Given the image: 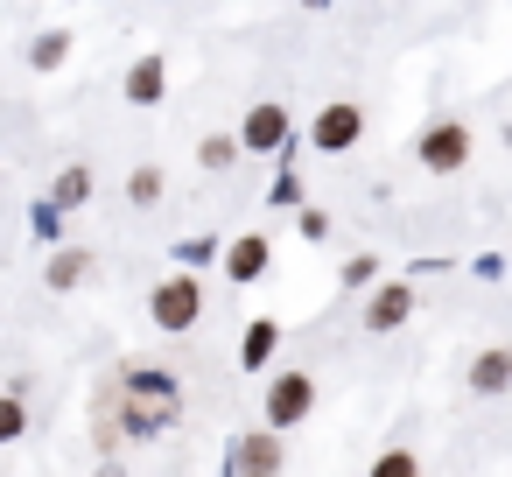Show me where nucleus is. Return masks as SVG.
<instances>
[{
  "label": "nucleus",
  "instance_id": "2eb2a0df",
  "mask_svg": "<svg viewBox=\"0 0 512 477\" xmlns=\"http://www.w3.org/2000/svg\"><path fill=\"white\" fill-rule=\"evenodd\" d=\"M64 50H71V43H64V36H43V43H36V64H43V71H50V64H64Z\"/></svg>",
  "mask_w": 512,
  "mask_h": 477
},
{
  "label": "nucleus",
  "instance_id": "ddd939ff",
  "mask_svg": "<svg viewBox=\"0 0 512 477\" xmlns=\"http://www.w3.org/2000/svg\"><path fill=\"white\" fill-rule=\"evenodd\" d=\"M232 155H239V148H232V134H211V141H204V169H225Z\"/></svg>",
  "mask_w": 512,
  "mask_h": 477
},
{
  "label": "nucleus",
  "instance_id": "20e7f679",
  "mask_svg": "<svg viewBox=\"0 0 512 477\" xmlns=\"http://www.w3.org/2000/svg\"><path fill=\"white\" fill-rule=\"evenodd\" d=\"M281 470V435H239L232 442V477H274Z\"/></svg>",
  "mask_w": 512,
  "mask_h": 477
},
{
  "label": "nucleus",
  "instance_id": "423d86ee",
  "mask_svg": "<svg viewBox=\"0 0 512 477\" xmlns=\"http://www.w3.org/2000/svg\"><path fill=\"white\" fill-rule=\"evenodd\" d=\"M414 316V288L407 281H386L379 295H372V309H365V330H393V323H407Z\"/></svg>",
  "mask_w": 512,
  "mask_h": 477
},
{
  "label": "nucleus",
  "instance_id": "f8f14e48",
  "mask_svg": "<svg viewBox=\"0 0 512 477\" xmlns=\"http://www.w3.org/2000/svg\"><path fill=\"white\" fill-rule=\"evenodd\" d=\"M372 477H421V463H414V449H386L372 463Z\"/></svg>",
  "mask_w": 512,
  "mask_h": 477
},
{
  "label": "nucleus",
  "instance_id": "f3484780",
  "mask_svg": "<svg viewBox=\"0 0 512 477\" xmlns=\"http://www.w3.org/2000/svg\"><path fill=\"white\" fill-rule=\"evenodd\" d=\"M99 477H120V470H99Z\"/></svg>",
  "mask_w": 512,
  "mask_h": 477
},
{
  "label": "nucleus",
  "instance_id": "9b49d317",
  "mask_svg": "<svg viewBox=\"0 0 512 477\" xmlns=\"http://www.w3.org/2000/svg\"><path fill=\"white\" fill-rule=\"evenodd\" d=\"M29 428V407H22V393H0V442H15Z\"/></svg>",
  "mask_w": 512,
  "mask_h": 477
},
{
  "label": "nucleus",
  "instance_id": "6e6552de",
  "mask_svg": "<svg viewBox=\"0 0 512 477\" xmlns=\"http://www.w3.org/2000/svg\"><path fill=\"white\" fill-rule=\"evenodd\" d=\"M281 141H288V113L281 106H260L246 120V148H281Z\"/></svg>",
  "mask_w": 512,
  "mask_h": 477
},
{
  "label": "nucleus",
  "instance_id": "f03ea898",
  "mask_svg": "<svg viewBox=\"0 0 512 477\" xmlns=\"http://www.w3.org/2000/svg\"><path fill=\"white\" fill-rule=\"evenodd\" d=\"M309 407H316V379H309V372H288V379H274V386H267V435L295 428Z\"/></svg>",
  "mask_w": 512,
  "mask_h": 477
},
{
  "label": "nucleus",
  "instance_id": "39448f33",
  "mask_svg": "<svg viewBox=\"0 0 512 477\" xmlns=\"http://www.w3.org/2000/svg\"><path fill=\"white\" fill-rule=\"evenodd\" d=\"M358 134H365V113H358L351 99H337V106H323V113H316V148H330V155H337V148H351Z\"/></svg>",
  "mask_w": 512,
  "mask_h": 477
},
{
  "label": "nucleus",
  "instance_id": "0eeeda50",
  "mask_svg": "<svg viewBox=\"0 0 512 477\" xmlns=\"http://www.w3.org/2000/svg\"><path fill=\"white\" fill-rule=\"evenodd\" d=\"M463 386H470V393H505V386H512V351H484Z\"/></svg>",
  "mask_w": 512,
  "mask_h": 477
},
{
  "label": "nucleus",
  "instance_id": "dca6fc26",
  "mask_svg": "<svg viewBox=\"0 0 512 477\" xmlns=\"http://www.w3.org/2000/svg\"><path fill=\"white\" fill-rule=\"evenodd\" d=\"M85 190H92V176H85V169H71V176H64V183H57V197H64V204H78V197H85Z\"/></svg>",
  "mask_w": 512,
  "mask_h": 477
},
{
  "label": "nucleus",
  "instance_id": "4468645a",
  "mask_svg": "<svg viewBox=\"0 0 512 477\" xmlns=\"http://www.w3.org/2000/svg\"><path fill=\"white\" fill-rule=\"evenodd\" d=\"M155 92H162V64H141L134 71V99H155Z\"/></svg>",
  "mask_w": 512,
  "mask_h": 477
},
{
  "label": "nucleus",
  "instance_id": "1a4fd4ad",
  "mask_svg": "<svg viewBox=\"0 0 512 477\" xmlns=\"http://www.w3.org/2000/svg\"><path fill=\"white\" fill-rule=\"evenodd\" d=\"M225 267H232V281H260V267H267V239H232Z\"/></svg>",
  "mask_w": 512,
  "mask_h": 477
},
{
  "label": "nucleus",
  "instance_id": "f257e3e1",
  "mask_svg": "<svg viewBox=\"0 0 512 477\" xmlns=\"http://www.w3.org/2000/svg\"><path fill=\"white\" fill-rule=\"evenodd\" d=\"M148 309H155V323H162V330H190V323L204 316V288H197V274H169V281L155 288V302H148Z\"/></svg>",
  "mask_w": 512,
  "mask_h": 477
},
{
  "label": "nucleus",
  "instance_id": "7ed1b4c3",
  "mask_svg": "<svg viewBox=\"0 0 512 477\" xmlns=\"http://www.w3.org/2000/svg\"><path fill=\"white\" fill-rule=\"evenodd\" d=\"M463 162H470V127H463V120H442V127L421 134V169L449 176V169H463Z\"/></svg>",
  "mask_w": 512,
  "mask_h": 477
},
{
  "label": "nucleus",
  "instance_id": "9d476101",
  "mask_svg": "<svg viewBox=\"0 0 512 477\" xmlns=\"http://www.w3.org/2000/svg\"><path fill=\"white\" fill-rule=\"evenodd\" d=\"M85 267H92V253H57V260H50V288H71V281H85Z\"/></svg>",
  "mask_w": 512,
  "mask_h": 477
}]
</instances>
